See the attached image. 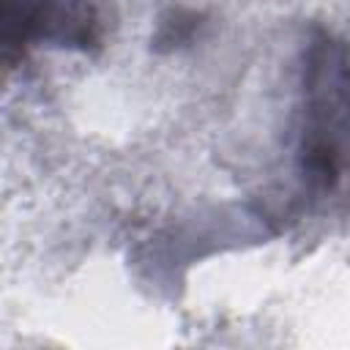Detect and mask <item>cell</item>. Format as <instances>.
I'll return each instance as SVG.
<instances>
[{
	"mask_svg": "<svg viewBox=\"0 0 350 350\" xmlns=\"http://www.w3.org/2000/svg\"><path fill=\"white\" fill-rule=\"evenodd\" d=\"M298 159L312 191L336 189L345 167V46L325 30L317 33L306 55Z\"/></svg>",
	"mask_w": 350,
	"mask_h": 350,
	"instance_id": "cell-1",
	"label": "cell"
},
{
	"mask_svg": "<svg viewBox=\"0 0 350 350\" xmlns=\"http://www.w3.org/2000/svg\"><path fill=\"white\" fill-rule=\"evenodd\" d=\"M101 38L96 0H0V77L38 46L93 52Z\"/></svg>",
	"mask_w": 350,
	"mask_h": 350,
	"instance_id": "cell-2",
	"label": "cell"
}]
</instances>
